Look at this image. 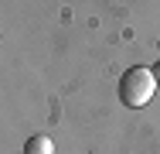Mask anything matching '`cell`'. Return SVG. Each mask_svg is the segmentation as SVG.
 Instances as JSON below:
<instances>
[{
    "mask_svg": "<svg viewBox=\"0 0 160 154\" xmlns=\"http://www.w3.org/2000/svg\"><path fill=\"white\" fill-rule=\"evenodd\" d=\"M153 89H157V75H153V69H143V65H133L119 79V99L133 110L147 106L153 99Z\"/></svg>",
    "mask_w": 160,
    "mask_h": 154,
    "instance_id": "1",
    "label": "cell"
},
{
    "mask_svg": "<svg viewBox=\"0 0 160 154\" xmlns=\"http://www.w3.org/2000/svg\"><path fill=\"white\" fill-rule=\"evenodd\" d=\"M24 154H55V144L48 134H34L31 140L24 144Z\"/></svg>",
    "mask_w": 160,
    "mask_h": 154,
    "instance_id": "2",
    "label": "cell"
},
{
    "mask_svg": "<svg viewBox=\"0 0 160 154\" xmlns=\"http://www.w3.org/2000/svg\"><path fill=\"white\" fill-rule=\"evenodd\" d=\"M153 75H157V82H160V62H157V65H153Z\"/></svg>",
    "mask_w": 160,
    "mask_h": 154,
    "instance_id": "3",
    "label": "cell"
}]
</instances>
